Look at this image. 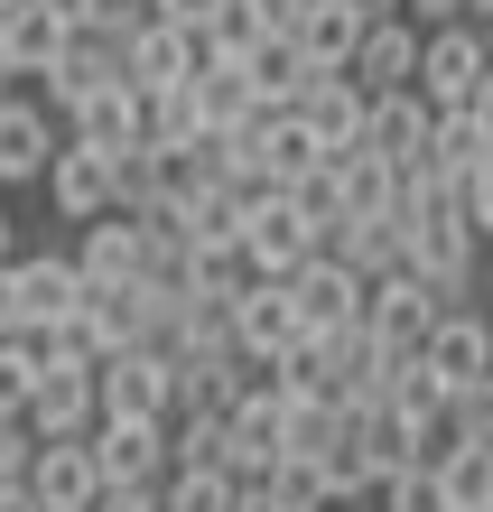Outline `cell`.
<instances>
[{"mask_svg": "<svg viewBox=\"0 0 493 512\" xmlns=\"http://www.w3.org/2000/svg\"><path fill=\"white\" fill-rule=\"evenodd\" d=\"M410 94H419L428 112H484V103H493V47H484V28H475V19L419 28Z\"/></svg>", "mask_w": 493, "mask_h": 512, "instance_id": "obj_1", "label": "cell"}, {"mask_svg": "<svg viewBox=\"0 0 493 512\" xmlns=\"http://www.w3.org/2000/svg\"><path fill=\"white\" fill-rule=\"evenodd\" d=\"M326 233L298 215V205L280 196V187H261V196H242V224H233V252H242V270H261V280H289V270L317 252Z\"/></svg>", "mask_w": 493, "mask_h": 512, "instance_id": "obj_2", "label": "cell"}, {"mask_svg": "<svg viewBox=\"0 0 493 512\" xmlns=\"http://www.w3.org/2000/svg\"><path fill=\"white\" fill-rule=\"evenodd\" d=\"M94 419H168V354L159 345L94 354Z\"/></svg>", "mask_w": 493, "mask_h": 512, "instance_id": "obj_3", "label": "cell"}, {"mask_svg": "<svg viewBox=\"0 0 493 512\" xmlns=\"http://www.w3.org/2000/svg\"><path fill=\"white\" fill-rule=\"evenodd\" d=\"M438 326V289L419 280V270H382V280H363V336L382 354H419V336Z\"/></svg>", "mask_w": 493, "mask_h": 512, "instance_id": "obj_4", "label": "cell"}, {"mask_svg": "<svg viewBox=\"0 0 493 512\" xmlns=\"http://www.w3.org/2000/svg\"><path fill=\"white\" fill-rule=\"evenodd\" d=\"M280 289H289V317H298V336H326V326H354V317H363V280H354V270L335 261L326 243L307 252V261L289 270Z\"/></svg>", "mask_w": 493, "mask_h": 512, "instance_id": "obj_5", "label": "cell"}, {"mask_svg": "<svg viewBox=\"0 0 493 512\" xmlns=\"http://www.w3.org/2000/svg\"><path fill=\"white\" fill-rule=\"evenodd\" d=\"M38 187H47V205H56L66 224H94L103 205H112V149H94V140H56L47 168H38Z\"/></svg>", "mask_w": 493, "mask_h": 512, "instance_id": "obj_6", "label": "cell"}, {"mask_svg": "<svg viewBox=\"0 0 493 512\" xmlns=\"http://www.w3.org/2000/svg\"><path fill=\"white\" fill-rule=\"evenodd\" d=\"M19 429L28 438H84L94 429V364H38L19 401Z\"/></svg>", "mask_w": 493, "mask_h": 512, "instance_id": "obj_7", "label": "cell"}, {"mask_svg": "<svg viewBox=\"0 0 493 512\" xmlns=\"http://www.w3.org/2000/svg\"><path fill=\"white\" fill-rule=\"evenodd\" d=\"M84 457H94L103 485H159L168 438H159V419H94V429H84Z\"/></svg>", "mask_w": 493, "mask_h": 512, "instance_id": "obj_8", "label": "cell"}, {"mask_svg": "<svg viewBox=\"0 0 493 512\" xmlns=\"http://www.w3.org/2000/svg\"><path fill=\"white\" fill-rule=\"evenodd\" d=\"M10 280H19V336H38V326H66V317H75V298H84L75 252H10Z\"/></svg>", "mask_w": 493, "mask_h": 512, "instance_id": "obj_9", "label": "cell"}, {"mask_svg": "<svg viewBox=\"0 0 493 512\" xmlns=\"http://www.w3.org/2000/svg\"><path fill=\"white\" fill-rule=\"evenodd\" d=\"M19 485H28L38 512H84V503L103 494V475H94V457H84V438H38Z\"/></svg>", "mask_w": 493, "mask_h": 512, "instance_id": "obj_10", "label": "cell"}, {"mask_svg": "<svg viewBox=\"0 0 493 512\" xmlns=\"http://www.w3.org/2000/svg\"><path fill=\"white\" fill-rule=\"evenodd\" d=\"M56 140H66V131H56V112L10 84V94H0V187H38V168H47Z\"/></svg>", "mask_w": 493, "mask_h": 512, "instance_id": "obj_11", "label": "cell"}, {"mask_svg": "<svg viewBox=\"0 0 493 512\" xmlns=\"http://www.w3.org/2000/svg\"><path fill=\"white\" fill-rule=\"evenodd\" d=\"M224 336H233V354H261V364H270V354H280V345L298 336V317H289V289L252 270V280H242V289L224 298Z\"/></svg>", "mask_w": 493, "mask_h": 512, "instance_id": "obj_12", "label": "cell"}, {"mask_svg": "<svg viewBox=\"0 0 493 512\" xmlns=\"http://www.w3.org/2000/svg\"><path fill=\"white\" fill-rule=\"evenodd\" d=\"M428 112L410 84H391V94H363V140L354 149H373V159H391V168H410V159H428Z\"/></svg>", "mask_w": 493, "mask_h": 512, "instance_id": "obj_13", "label": "cell"}, {"mask_svg": "<svg viewBox=\"0 0 493 512\" xmlns=\"http://www.w3.org/2000/svg\"><path fill=\"white\" fill-rule=\"evenodd\" d=\"M419 364L438 373L447 391H466V382H493V345H484V317H475V308H438V326L419 336Z\"/></svg>", "mask_w": 493, "mask_h": 512, "instance_id": "obj_14", "label": "cell"}, {"mask_svg": "<svg viewBox=\"0 0 493 512\" xmlns=\"http://www.w3.org/2000/svg\"><path fill=\"white\" fill-rule=\"evenodd\" d=\"M196 28H168V19H140L131 28V38H121L112 47V66H121V84H140V94H159V84H177V75H187L196 66Z\"/></svg>", "mask_w": 493, "mask_h": 512, "instance_id": "obj_15", "label": "cell"}, {"mask_svg": "<svg viewBox=\"0 0 493 512\" xmlns=\"http://www.w3.org/2000/svg\"><path fill=\"white\" fill-rule=\"evenodd\" d=\"M298 122L317 131L326 159H345V149L363 140V84L345 66H317V75H307V94H298Z\"/></svg>", "mask_w": 493, "mask_h": 512, "instance_id": "obj_16", "label": "cell"}, {"mask_svg": "<svg viewBox=\"0 0 493 512\" xmlns=\"http://www.w3.org/2000/svg\"><path fill=\"white\" fill-rule=\"evenodd\" d=\"M280 401V391H270ZM270 401H242V410H224V447H214V466L233 475V485H261L270 466H280V410Z\"/></svg>", "mask_w": 493, "mask_h": 512, "instance_id": "obj_17", "label": "cell"}, {"mask_svg": "<svg viewBox=\"0 0 493 512\" xmlns=\"http://www.w3.org/2000/svg\"><path fill=\"white\" fill-rule=\"evenodd\" d=\"M66 140H94V149H131V140H149V131H140V84L103 75L94 94H75V103H66Z\"/></svg>", "mask_w": 493, "mask_h": 512, "instance_id": "obj_18", "label": "cell"}, {"mask_svg": "<svg viewBox=\"0 0 493 512\" xmlns=\"http://www.w3.org/2000/svg\"><path fill=\"white\" fill-rule=\"evenodd\" d=\"M410 66H419V28L410 19H363V38H354V56H345V75L363 84V94H391V84H410Z\"/></svg>", "mask_w": 493, "mask_h": 512, "instance_id": "obj_19", "label": "cell"}, {"mask_svg": "<svg viewBox=\"0 0 493 512\" xmlns=\"http://www.w3.org/2000/svg\"><path fill=\"white\" fill-rule=\"evenodd\" d=\"M428 475H438L447 512H493V438H438Z\"/></svg>", "mask_w": 493, "mask_h": 512, "instance_id": "obj_20", "label": "cell"}, {"mask_svg": "<svg viewBox=\"0 0 493 512\" xmlns=\"http://www.w3.org/2000/svg\"><path fill=\"white\" fill-rule=\"evenodd\" d=\"M270 410H280V457H326V447L345 438V419H354L345 401H326V391H280Z\"/></svg>", "mask_w": 493, "mask_h": 512, "instance_id": "obj_21", "label": "cell"}, {"mask_svg": "<svg viewBox=\"0 0 493 512\" xmlns=\"http://www.w3.org/2000/svg\"><path fill=\"white\" fill-rule=\"evenodd\" d=\"M326 252L354 270V280H382V270H400V224L391 215H345L326 233Z\"/></svg>", "mask_w": 493, "mask_h": 512, "instance_id": "obj_22", "label": "cell"}, {"mask_svg": "<svg viewBox=\"0 0 493 512\" xmlns=\"http://www.w3.org/2000/svg\"><path fill=\"white\" fill-rule=\"evenodd\" d=\"M484 159H493V103L484 112H438V122H428V168L438 177L484 168Z\"/></svg>", "mask_w": 493, "mask_h": 512, "instance_id": "obj_23", "label": "cell"}, {"mask_svg": "<svg viewBox=\"0 0 493 512\" xmlns=\"http://www.w3.org/2000/svg\"><path fill=\"white\" fill-rule=\"evenodd\" d=\"M0 47H10V84H28L56 47H66V28H56L38 0H10V10H0Z\"/></svg>", "mask_w": 493, "mask_h": 512, "instance_id": "obj_24", "label": "cell"}, {"mask_svg": "<svg viewBox=\"0 0 493 512\" xmlns=\"http://www.w3.org/2000/svg\"><path fill=\"white\" fill-rule=\"evenodd\" d=\"M252 494H261V512H335V503H326V475H317V457H280V466H270Z\"/></svg>", "mask_w": 493, "mask_h": 512, "instance_id": "obj_25", "label": "cell"}, {"mask_svg": "<svg viewBox=\"0 0 493 512\" xmlns=\"http://www.w3.org/2000/svg\"><path fill=\"white\" fill-rule=\"evenodd\" d=\"M447 205H456V224L484 243V233H493V159H484V168H456V177H447Z\"/></svg>", "mask_w": 493, "mask_h": 512, "instance_id": "obj_26", "label": "cell"}, {"mask_svg": "<svg viewBox=\"0 0 493 512\" xmlns=\"http://www.w3.org/2000/svg\"><path fill=\"white\" fill-rule=\"evenodd\" d=\"M373 503H382V512H447V494H438V475H428V457L400 466V475H382Z\"/></svg>", "mask_w": 493, "mask_h": 512, "instance_id": "obj_27", "label": "cell"}, {"mask_svg": "<svg viewBox=\"0 0 493 512\" xmlns=\"http://www.w3.org/2000/svg\"><path fill=\"white\" fill-rule=\"evenodd\" d=\"M28 382H38V345H28V336H0V419H19Z\"/></svg>", "mask_w": 493, "mask_h": 512, "instance_id": "obj_28", "label": "cell"}, {"mask_svg": "<svg viewBox=\"0 0 493 512\" xmlns=\"http://www.w3.org/2000/svg\"><path fill=\"white\" fill-rule=\"evenodd\" d=\"M493 0H400V19L410 28H447V19H484Z\"/></svg>", "mask_w": 493, "mask_h": 512, "instance_id": "obj_29", "label": "cell"}, {"mask_svg": "<svg viewBox=\"0 0 493 512\" xmlns=\"http://www.w3.org/2000/svg\"><path fill=\"white\" fill-rule=\"evenodd\" d=\"M84 512H159V485H103Z\"/></svg>", "mask_w": 493, "mask_h": 512, "instance_id": "obj_30", "label": "cell"}, {"mask_svg": "<svg viewBox=\"0 0 493 512\" xmlns=\"http://www.w3.org/2000/svg\"><path fill=\"white\" fill-rule=\"evenodd\" d=\"M28 447H38V438H28L19 419H0V485H19V475H28Z\"/></svg>", "mask_w": 493, "mask_h": 512, "instance_id": "obj_31", "label": "cell"}, {"mask_svg": "<svg viewBox=\"0 0 493 512\" xmlns=\"http://www.w3.org/2000/svg\"><path fill=\"white\" fill-rule=\"evenodd\" d=\"M0 336H19V280H10V261H0Z\"/></svg>", "mask_w": 493, "mask_h": 512, "instance_id": "obj_32", "label": "cell"}, {"mask_svg": "<svg viewBox=\"0 0 493 512\" xmlns=\"http://www.w3.org/2000/svg\"><path fill=\"white\" fill-rule=\"evenodd\" d=\"M345 10H354V19H391L400 0H345Z\"/></svg>", "mask_w": 493, "mask_h": 512, "instance_id": "obj_33", "label": "cell"}, {"mask_svg": "<svg viewBox=\"0 0 493 512\" xmlns=\"http://www.w3.org/2000/svg\"><path fill=\"white\" fill-rule=\"evenodd\" d=\"M0 512H38V503H28V485H0Z\"/></svg>", "mask_w": 493, "mask_h": 512, "instance_id": "obj_34", "label": "cell"}, {"mask_svg": "<svg viewBox=\"0 0 493 512\" xmlns=\"http://www.w3.org/2000/svg\"><path fill=\"white\" fill-rule=\"evenodd\" d=\"M19 252V224H10V205H0V261H10Z\"/></svg>", "mask_w": 493, "mask_h": 512, "instance_id": "obj_35", "label": "cell"}, {"mask_svg": "<svg viewBox=\"0 0 493 512\" xmlns=\"http://www.w3.org/2000/svg\"><path fill=\"white\" fill-rule=\"evenodd\" d=\"M0 84H10V47H0Z\"/></svg>", "mask_w": 493, "mask_h": 512, "instance_id": "obj_36", "label": "cell"}, {"mask_svg": "<svg viewBox=\"0 0 493 512\" xmlns=\"http://www.w3.org/2000/svg\"><path fill=\"white\" fill-rule=\"evenodd\" d=\"M0 10H10V0H0Z\"/></svg>", "mask_w": 493, "mask_h": 512, "instance_id": "obj_37", "label": "cell"}, {"mask_svg": "<svg viewBox=\"0 0 493 512\" xmlns=\"http://www.w3.org/2000/svg\"><path fill=\"white\" fill-rule=\"evenodd\" d=\"M0 94H10V84H0Z\"/></svg>", "mask_w": 493, "mask_h": 512, "instance_id": "obj_38", "label": "cell"}]
</instances>
